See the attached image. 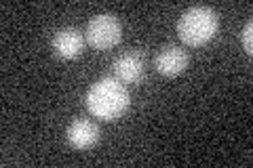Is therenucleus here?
I'll use <instances>...</instances> for the list:
<instances>
[{
    "label": "nucleus",
    "mask_w": 253,
    "mask_h": 168,
    "mask_svg": "<svg viewBox=\"0 0 253 168\" xmlns=\"http://www.w3.org/2000/svg\"><path fill=\"white\" fill-rule=\"evenodd\" d=\"M129 105H131L129 91L116 78H101L86 93V109L95 118L106 120V122L118 120L129 109Z\"/></svg>",
    "instance_id": "f257e3e1"
},
{
    "label": "nucleus",
    "mask_w": 253,
    "mask_h": 168,
    "mask_svg": "<svg viewBox=\"0 0 253 168\" xmlns=\"http://www.w3.org/2000/svg\"><path fill=\"white\" fill-rule=\"evenodd\" d=\"M146 76V59L139 51H126L112 63V78L123 84H135Z\"/></svg>",
    "instance_id": "20e7f679"
},
{
    "label": "nucleus",
    "mask_w": 253,
    "mask_h": 168,
    "mask_svg": "<svg viewBox=\"0 0 253 168\" xmlns=\"http://www.w3.org/2000/svg\"><path fill=\"white\" fill-rule=\"evenodd\" d=\"M217 13L211 6H192L177 21V34L188 46H203L217 34Z\"/></svg>",
    "instance_id": "f03ea898"
},
{
    "label": "nucleus",
    "mask_w": 253,
    "mask_h": 168,
    "mask_svg": "<svg viewBox=\"0 0 253 168\" xmlns=\"http://www.w3.org/2000/svg\"><path fill=\"white\" fill-rule=\"evenodd\" d=\"M66 137L74 149H91L99 141V126L91 120H74L68 126Z\"/></svg>",
    "instance_id": "423d86ee"
},
{
    "label": "nucleus",
    "mask_w": 253,
    "mask_h": 168,
    "mask_svg": "<svg viewBox=\"0 0 253 168\" xmlns=\"http://www.w3.org/2000/svg\"><path fill=\"white\" fill-rule=\"evenodd\" d=\"M241 42H243V49L247 55L253 53V21H247V26L243 28L241 32Z\"/></svg>",
    "instance_id": "6e6552de"
},
{
    "label": "nucleus",
    "mask_w": 253,
    "mask_h": 168,
    "mask_svg": "<svg viewBox=\"0 0 253 168\" xmlns=\"http://www.w3.org/2000/svg\"><path fill=\"white\" fill-rule=\"evenodd\" d=\"M121 36H123L121 21H118L116 15H112V13L95 15L89 21V26H86V34H84L86 42L97 51H106V49L116 46L121 42Z\"/></svg>",
    "instance_id": "7ed1b4c3"
},
{
    "label": "nucleus",
    "mask_w": 253,
    "mask_h": 168,
    "mask_svg": "<svg viewBox=\"0 0 253 168\" xmlns=\"http://www.w3.org/2000/svg\"><path fill=\"white\" fill-rule=\"evenodd\" d=\"M154 67L158 74L173 78L188 67V53L177 44H167L154 57Z\"/></svg>",
    "instance_id": "39448f33"
},
{
    "label": "nucleus",
    "mask_w": 253,
    "mask_h": 168,
    "mask_svg": "<svg viewBox=\"0 0 253 168\" xmlns=\"http://www.w3.org/2000/svg\"><path fill=\"white\" fill-rule=\"evenodd\" d=\"M84 49V36L76 28H63L55 32L53 36V51L61 59H76Z\"/></svg>",
    "instance_id": "0eeeda50"
}]
</instances>
